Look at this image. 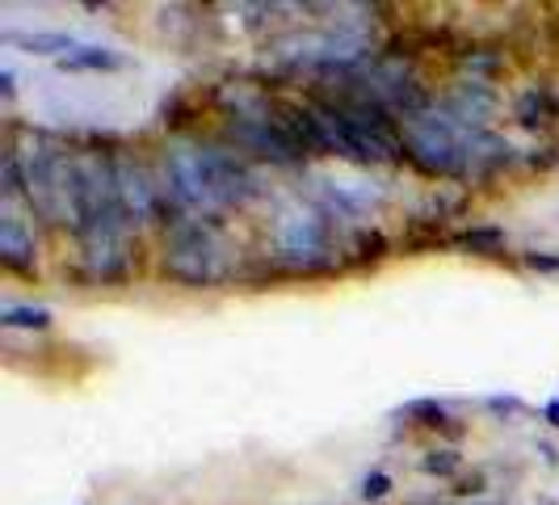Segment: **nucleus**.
<instances>
[{"instance_id":"1","label":"nucleus","mask_w":559,"mask_h":505,"mask_svg":"<svg viewBox=\"0 0 559 505\" xmlns=\"http://www.w3.org/2000/svg\"><path fill=\"white\" fill-rule=\"evenodd\" d=\"M9 148H13L17 165H22L29 211L38 220H47V224H68V165H72V152H63L43 131H26Z\"/></svg>"},{"instance_id":"2","label":"nucleus","mask_w":559,"mask_h":505,"mask_svg":"<svg viewBox=\"0 0 559 505\" xmlns=\"http://www.w3.org/2000/svg\"><path fill=\"white\" fill-rule=\"evenodd\" d=\"M404 127V156L429 177H472V127H459L454 118L425 110Z\"/></svg>"},{"instance_id":"3","label":"nucleus","mask_w":559,"mask_h":505,"mask_svg":"<svg viewBox=\"0 0 559 505\" xmlns=\"http://www.w3.org/2000/svg\"><path fill=\"white\" fill-rule=\"evenodd\" d=\"M165 274L181 286H215L227 279V245L215 220H177L168 227Z\"/></svg>"},{"instance_id":"4","label":"nucleus","mask_w":559,"mask_h":505,"mask_svg":"<svg viewBox=\"0 0 559 505\" xmlns=\"http://www.w3.org/2000/svg\"><path fill=\"white\" fill-rule=\"evenodd\" d=\"M274 252L290 270H324L333 266V220L316 202H290L274 224Z\"/></svg>"},{"instance_id":"5","label":"nucleus","mask_w":559,"mask_h":505,"mask_svg":"<svg viewBox=\"0 0 559 505\" xmlns=\"http://www.w3.org/2000/svg\"><path fill=\"white\" fill-rule=\"evenodd\" d=\"M114 156V186H118V207L127 215L131 227L152 224L160 211H168V198H165V181L143 165L140 156L131 152H110Z\"/></svg>"},{"instance_id":"6","label":"nucleus","mask_w":559,"mask_h":505,"mask_svg":"<svg viewBox=\"0 0 559 505\" xmlns=\"http://www.w3.org/2000/svg\"><path fill=\"white\" fill-rule=\"evenodd\" d=\"M227 136H231V143H236L240 152H252V156L274 161V165H295V161H304V152H299L295 140L282 131V122L274 118V110H261V114L240 110L231 118Z\"/></svg>"},{"instance_id":"7","label":"nucleus","mask_w":559,"mask_h":505,"mask_svg":"<svg viewBox=\"0 0 559 505\" xmlns=\"http://www.w3.org/2000/svg\"><path fill=\"white\" fill-rule=\"evenodd\" d=\"M131 232H110V236H88L81 245V274L93 282H122L131 274Z\"/></svg>"},{"instance_id":"8","label":"nucleus","mask_w":559,"mask_h":505,"mask_svg":"<svg viewBox=\"0 0 559 505\" xmlns=\"http://www.w3.org/2000/svg\"><path fill=\"white\" fill-rule=\"evenodd\" d=\"M438 110L454 118L459 127H472V131H488V118L497 114V93L484 81H459L450 89L442 102H433Z\"/></svg>"},{"instance_id":"9","label":"nucleus","mask_w":559,"mask_h":505,"mask_svg":"<svg viewBox=\"0 0 559 505\" xmlns=\"http://www.w3.org/2000/svg\"><path fill=\"white\" fill-rule=\"evenodd\" d=\"M0 266L29 279L38 270V249H34V232H29L13 211L0 215Z\"/></svg>"},{"instance_id":"10","label":"nucleus","mask_w":559,"mask_h":505,"mask_svg":"<svg viewBox=\"0 0 559 505\" xmlns=\"http://www.w3.org/2000/svg\"><path fill=\"white\" fill-rule=\"evenodd\" d=\"M4 43L9 47H22L29 56H72L81 43L72 38V34H63V30H34V34H22V30H4Z\"/></svg>"},{"instance_id":"11","label":"nucleus","mask_w":559,"mask_h":505,"mask_svg":"<svg viewBox=\"0 0 559 505\" xmlns=\"http://www.w3.org/2000/svg\"><path fill=\"white\" fill-rule=\"evenodd\" d=\"M122 68H127V56L102 43H81L72 56L59 59V72H122Z\"/></svg>"},{"instance_id":"12","label":"nucleus","mask_w":559,"mask_h":505,"mask_svg":"<svg viewBox=\"0 0 559 505\" xmlns=\"http://www.w3.org/2000/svg\"><path fill=\"white\" fill-rule=\"evenodd\" d=\"M513 118L522 122V127H547L551 118H556V97L547 93V89H526V93H518V102H513Z\"/></svg>"},{"instance_id":"13","label":"nucleus","mask_w":559,"mask_h":505,"mask_svg":"<svg viewBox=\"0 0 559 505\" xmlns=\"http://www.w3.org/2000/svg\"><path fill=\"white\" fill-rule=\"evenodd\" d=\"M51 308H38V304H4L0 312V325L9 329H51Z\"/></svg>"},{"instance_id":"14","label":"nucleus","mask_w":559,"mask_h":505,"mask_svg":"<svg viewBox=\"0 0 559 505\" xmlns=\"http://www.w3.org/2000/svg\"><path fill=\"white\" fill-rule=\"evenodd\" d=\"M454 249H472V252H497L504 249V232L501 227H467L450 240Z\"/></svg>"},{"instance_id":"15","label":"nucleus","mask_w":559,"mask_h":505,"mask_svg":"<svg viewBox=\"0 0 559 505\" xmlns=\"http://www.w3.org/2000/svg\"><path fill=\"white\" fill-rule=\"evenodd\" d=\"M404 418L438 430V425H450V409L447 404H438V400H408V404H404Z\"/></svg>"},{"instance_id":"16","label":"nucleus","mask_w":559,"mask_h":505,"mask_svg":"<svg viewBox=\"0 0 559 505\" xmlns=\"http://www.w3.org/2000/svg\"><path fill=\"white\" fill-rule=\"evenodd\" d=\"M420 468H425L429 477H454V472L463 468V459H459V450H429V455L420 459Z\"/></svg>"},{"instance_id":"17","label":"nucleus","mask_w":559,"mask_h":505,"mask_svg":"<svg viewBox=\"0 0 559 505\" xmlns=\"http://www.w3.org/2000/svg\"><path fill=\"white\" fill-rule=\"evenodd\" d=\"M388 489H392V477H388V472H370V477L362 480V497H370V502L383 497Z\"/></svg>"},{"instance_id":"18","label":"nucleus","mask_w":559,"mask_h":505,"mask_svg":"<svg viewBox=\"0 0 559 505\" xmlns=\"http://www.w3.org/2000/svg\"><path fill=\"white\" fill-rule=\"evenodd\" d=\"M526 266L538 270V274H559V252H531Z\"/></svg>"},{"instance_id":"19","label":"nucleus","mask_w":559,"mask_h":505,"mask_svg":"<svg viewBox=\"0 0 559 505\" xmlns=\"http://www.w3.org/2000/svg\"><path fill=\"white\" fill-rule=\"evenodd\" d=\"M488 409H492V413H522L526 404H522L518 396H488Z\"/></svg>"},{"instance_id":"20","label":"nucleus","mask_w":559,"mask_h":505,"mask_svg":"<svg viewBox=\"0 0 559 505\" xmlns=\"http://www.w3.org/2000/svg\"><path fill=\"white\" fill-rule=\"evenodd\" d=\"M543 418H547V425H556V430H559V396H556V400H547V409H543Z\"/></svg>"}]
</instances>
